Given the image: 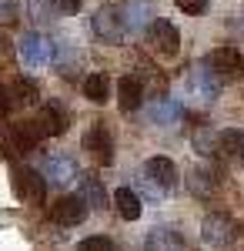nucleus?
Returning <instances> with one entry per match:
<instances>
[{"label":"nucleus","instance_id":"nucleus-10","mask_svg":"<svg viewBox=\"0 0 244 251\" xmlns=\"http://www.w3.org/2000/svg\"><path fill=\"white\" fill-rule=\"evenodd\" d=\"M84 151H91L100 164H111L114 161V141H111V134H107L104 124H91V127L84 131Z\"/></svg>","mask_w":244,"mask_h":251},{"label":"nucleus","instance_id":"nucleus-12","mask_svg":"<svg viewBox=\"0 0 244 251\" xmlns=\"http://www.w3.org/2000/svg\"><path fill=\"white\" fill-rule=\"evenodd\" d=\"M214 151H218V157H224L227 164H241L244 161V131H238V127L221 131L214 137Z\"/></svg>","mask_w":244,"mask_h":251},{"label":"nucleus","instance_id":"nucleus-19","mask_svg":"<svg viewBox=\"0 0 244 251\" xmlns=\"http://www.w3.org/2000/svg\"><path fill=\"white\" fill-rule=\"evenodd\" d=\"M84 97L91 100V104H104L107 97H111V80H107V74H87L84 77Z\"/></svg>","mask_w":244,"mask_h":251},{"label":"nucleus","instance_id":"nucleus-22","mask_svg":"<svg viewBox=\"0 0 244 251\" xmlns=\"http://www.w3.org/2000/svg\"><path fill=\"white\" fill-rule=\"evenodd\" d=\"M10 94H14L17 104H34V100H37V84H34V80H27V77H20V80H14Z\"/></svg>","mask_w":244,"mask_h":251},{"label":"nucleus","instance_id":"nucleus-17","mask_svg":"<svg viewBox=\"0 0 244 251\" xmlns=\"http://www.w3.org/2000/svg\"><path fill=\"white\" fill-rule=\"evenodd\" d=\"M114 208H117V214L124 218V221H137L141 218V194L131 191V188H117V194H114Z\"/></svg>","mask_w":244,"mask_h":251},{"label":"nucleus","instance_id":"nucleus-13","mask_svg":"<svg viewBox=\"0 0 244 251\" xmlns=\"http://www.w3.org/2000/svg\"><path fill=\"white\" fill-rule=\"evenodd\" d=\"M144 177L154 181L161 191L177 188V168H174V161H171V157H150L147 164H144Z\"/></svg>","mask_w":244,"mask_h":251},{"label":"nucleus","instance_id":"nucleus-8","mask_svg":"<svg viewBox=\"0 0 244 251\" xmlns=\"http://www.w3.org/2000/svg\"><path fill=\"white\" fill-rule=\"evenodd\" d=\"M20 57H24L27 67H44L47 60L54 57V44L44 37V34L30 30V34H24V37H20Z\"/></svg>","mask_w":244,"mask_h":251},{"label":"nucleus","instance_id":"nucleus-6","mask_svg":"<svg viewBox=\"0 0 244 251\" xmlns=\"http://www.w3.org/2000/svg\"><path fill=\"white\" fill-rule=\"evenodd\" d=\"M218 74L214 71H207V67H191L188 71V80H184V87H188V94L197 100V104H211L214 97H218Z\"/></svg>","mask_w":244,"mask_h":251},{"label":"nucleus","instance_id":"nucleus-20","mask_svg":"<svg viewBox=\"0 0 244 251\" xmlns=\"http://www.w3.org/2000/svg\"><path fill=\"white\" fill-rule=\"evenodd\" d=\"M188 188L194 194H201V198H211L214 188H218V174L211 171V168H194L188 177Z\"/></svg>","mask_w":244,"mask_h":251},{"label":"nucleus","instance_id":"nucleus-5","mask_svg":"<svg viewBox=\"0 0 244 251\" xmlns=\"http://www.w3.org/2000/svg\"><path fill=\"white\" fill-rule=\"evenodd\" d=\"M54 221L57 225H67V228H77V225H84L87 221V211H91V204L80 198V194H64V198H57L54 201Z\"/></svg>","mask_w":244,"mask_h":251},{"label":"nucleus","instance_id":"nucleus-9","mask_svg":"<svg viewBox=\"0 0 244 251\" xmlns=\"http://www.w3.org/2000/svg\"><path fill=\"white\" fill-rule=\"evenodd\" d=\"M40 174L47 177V184L64 188V184L77 181V161H74V157H67V154H50V157H44Z\"/></svg>","mask_w":244,"mask_h":251},{"label":"nucleus","instance_id":"nucleus-7","mask_svg":"<svg viewBox=\"0 0 244 251\" xmlns=\"http://www.w3.org/2000/svg\"><path fill=\"white\" fill-rule=\"evenodd\" d=\"M207 67H211L221 80H234V77L244 74V57H241L238 47H218V50H211Z\"/></svg>","mask_w":244,"mask_h":251},{"label":"nucleus","instance_id":"nucleus-16","mask_svg":"<svg viewBox=\"0 0 244 251\" xmlns=\"http://www.w3.org/2000/svg\"><path fill=\"white\" fill-rule=\"evenodd\" d=\"M147 251H184V238L174 228H154L147 234Z\"/></svg>","mask_w":244,"mask_h":251},{"label":"nucleus","instance_id":"nucleus-27","mask_svg":"<svg viewBox=\"0 0 244 251\" xmlns=\"http://www.w3.org/2000/svg\"><path fill=\"white\" fill-rule=\"evenodd\" d=\"M7 107H10V91H7V87H0V117L7 114Z\"/></svg>","mask_w":244,"mask_h":251},{"label":"nucleus","instance_id":"nucleus-4","mask_svg":"<svg viewBox=\"0 0 244 251\" xmlns=\"http://www.w3.org/2000/svg\"><path fill=\"white\" fill-rule=\"evenodd\" d=\"M147 44L161 54V57H174V54L181 50V34H177V27H174L171 20L157 17L147 27Z\"/></svg>","mask_w":244,"mask_h":251},{"label":"nucleus","instance_id":"nucleus-2","mask_svg":"<svg viewBox=\"0 0 244 251\" xmlns=\"http://www.w3.org/2000/svg\"><path fill=\"white\" fill-rule=\"evenodd\" d=\"M14 194L20 201H30V204H40L44 194H47V177L34 168H14Z\"/></svg>","mask_w":244,"mask_h":251},{"label":"nucleus","instance_id":"nucleus-14","mask_svg":"<svg viewBox=\"0 0 244 251\" xmlns=\"http://www.w3.org/2000/svg\"><path fill=\"white\" fill-rule=\"evenodd\" d=\"M117 100H121V111H124V114L137 111L141 100H144V87H141V80L131 77V74L121 77V84H117Z\"/></svg>","mask_w":244,"mask_h":251},{"label":"nucleus","instance_id":"nucleus-24","mask_svg":"<svg viewBox=\"0 0 244 251\" xmlns=\"http://www.w3.org/2000/svg\"><path fill=\"white\" fill-rule=\"evenodd\" d=\"M20 17V0H0V24H14Z\"/></svg>","mask_w":244,"mask_h":251},{"label":"nucleus","instance_id":"nucleus-25","mask_svg":"<svg viewBox=\"0 0 244 251\" xmlns=\"http://www.w3.org/2000/svg\"><path fill=\"white\" fill-rule=\"evenodd\" d=\"M174 3H177L184 14H191V17H194V14H204V10H207V0H174Z\"/></svg>","mask_w":244,"mask_h":251},{"label":"nucleus","instance_id":"nucleus-15","mask_svg":"<svg viewBox=\"0 0 244 251\" xmlns=\"http://www.w3.org/2000/svg\"><path fill=\"white\" fill-rule=\"evenodd\" d=\"M77 194H80L91 208H107V191H104V181H100L97 174H80Z\"/></svg>","mask_w":244,"mask_h":251},{"label":"nucleus","instance_id":"nucleus-18","mask_svg":"<svg viewBox=\"0 0 244 251\" xmlns=\"http://www.w3.org/2000/svg\"><path fill=\"white\" fill-rule=\"evenodd\" d=\"M37 127L44 131V134H50V137H60L64 131H67V117H64V111L60 107H44L37 114Z\"/></svg>","mask_w":244,"mask_h":251},{"label":"nucleus","instance_id":"nucleus-26","mask_svg":"<svg viewBox=\"0 0 244 251\" xmlns=\"http://www.w3.org/2000/svg\"><path fill=\"white\" fill-rule=\"evenodd\" d=\"M57 14H77L80 10V0H47Z\"/></svg>","mask_w":244,"mask_h":251},{"label":"nucleus","instance_id":"nucleus-3","mask_svg":"<svg viewBox=\"0 0 244 251\" xmlns=\"http://www.w3.org/2000/svg\"><path fill=\"white\" fill-rule=\"evenodd\" d=\"M91 27H94V34L104 40V44H121L124 34H127V24H124V17H121L117 7H100L94 14V20H91Z\"/></svg>","mask_w":244,"mask_h":251},{"label":"nucleus","instance_id":"nucleus-11","mask_svg":"<svg viewBox=\"0 0 244 251\" xmlns=\"http://www.w3.org/2000/svg\"><path fill=\"white\" fill-rule=\"evenodd\" d=\"M121 17L127 24V30H144L157 20V10H154V0H127L121 7Z\"/></svg>","mask_w":244,"mask_h":251},{"label":"nucleus","instance_id":"nucleus-1","mask_svg":"<svg viewBox=\"0 0 244 251\" xmlns=\"http://www.w3.org/2000/svg\"><path fill=\"white\" fill-rule=\"evenodd\" d=\"M201 238H204L211 248H227V245H234V238H238V225H234V218L214 211L201 221Z\"/></svg>","mask_w":244,"mask_h":251},{"label":"nucleus","instance_id":"nucleus-23","mask_svg":"<svg viewBox=\"0 0 244 251\" xmlns=\"http://www.w3.org/2000/svg\"><path fill=\"white\" fill-rule=\"evenodd\" d=\"M77 251H114V245L104 234H94V238H84V241L77 245Z\"/></svg>","mask_w":244,"mask_h":251},{"label":"nucleus","instance_id":"nucleus-21","mask_svg":"<svg viewBox=\"0 0 244 251\" xmlns=\"http://www.w3.org/2000/svg\"><path fill=\"white\" fill-rule=\"evenodd\" d=\"M150 121H154V124H177V121H181V107H177L174 100H157V104L150 107Z\"/></svg>","mask_w":244,"mask_h":251}]
</instances>
